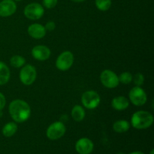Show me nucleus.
Segmentation results:
<instances>
[{"instance_id":"f257e3e1","label":"nucleus","mask_w":154,"mask_h":154,"mask_svg":"<svg viewBox=\"0 0 154 154\" xmlns=\"http://www.w3.org/2000/svg\"><path fill=\"white\" fill-rule=\"evenodd\" d=\"M8 111L11 118L16 123L26 121L31 114V108L27 102L21 99H15L10 103Z\"/></svg>"},{"instance_id":"f03ea898","label":"nucleus","mask_w":154,"mask_h":154,"mask_svg":"<svg viewBox=\"0 0 154 154\" xmlns=\"http://www.w3.org/2000/svg\"><path fill=\"white\" fill-rule=\"evenodd\" d=\"M153 116L146 111H138L134 113L131 118V124L135 129H145L152 126Z\"/></svg>"},{"instance_id":"7ed1b4c3","label":"nucleus","mask_w":154,"mask_h":154,"mask_svg":"<svg viewBox=\"0 0 154 154\" xmlns=\"http://www.w3.org/2000/svg\"><path fill=\"white\" fill-rule=\"evenodd\" d=\"M100 96L94 90L85 92L81 96V102L83 105L88 109H94L97 108L100 104Z\"/></svg>"},{"instance_id":"20e7f679","label":"nucleus","mask_w":154,"mask_h":154,"mask_svg":"<svg viewBox=\"0 0 154 154\" xmlns=\"http://www.w3.org/2000/svg\"><path fill=\"white\" fill-rule=\"evenodd\" d=\"M37 76L35 68L32 65L23 66L20 72V80L24 85H31L35 82Z\"/></svg>"},{"instance_id":"39448f33","label":"nucleus","mask_w":154,"mask_h":154,"mask_svg":"<svg viewBox=\"0 0 154 154\" xmlns=\"http://www.w3.org/2000/svg\"><path fill=\"white\" fill-rule=\"evenodd\" d=\"M66 131V126L61 121H57L49 126L46 132L47 137L50 140H58L65 135Z\"/></svg>"},{"instance_id":"423d86ee","label":"nucleus","mask_w":154,"mask_h":154,"mask_svg":"<svg viewBox=\"0 0 154 154\" xmlns=\"http://www.w3.org/2000/svg\"><path fill=\"white\" fill-rule=\"evenodd\" d=\"M130 102L136 106H142L146 103L147 99L145 91L141 87H134L131 89L129 93Z\"/></svg>"},{"instance_id":"0eeeda50","label":"nucleus","mask_w":154,"mask_h":154,"mask_svg":"<svg viewBox=\"0 0 154 154\" xmlns=\"http://www.w3.org/2000/svg\"><path fill=\"white\" fill-rule=\"evenodd\" d=\"M45 14V9L38 3H30L24 8V15L26 17L32 20H36L42 17Z\"/></svg>"},{"instance_id":"6e6552de","label":"nucleus","mask_w":154,"mask_h":154,"mask_svg":"<svg viewBox=\"0 0 154 154\" xmlns=\"http://www.w3.org/2000/svg\"><path fill=\"white\" fill-rule=\"evenodd\" d=\"M74 63V55L71 51H64L56 60V67L60 71H67Z\"/></svg>"},{"instance_id":"1a4fd4ad","label":"nucleus","mask_w":154,"mask_h":154,"mask_svg":"<svg viewBox=\"0 0 154 154\" xmlns=\"http://www.w3.org/2000/svg\"><path fill=\"white\" fill-rule=\"evenodd\" d=\"M100 81L104 87L109 89H113L119 85L118 76L113 71L106 69L104 70L100 75Z\"/></svg>"},{"instance_id":"9d476101","label":"nucleus","mask_w":154,"mask_h":154,"mask_svg":"<svg viewBox=\"0 0 154 154\" xmlns=\"http://www.w3.org/2000/svg\"><path fill=\"white\" fill-rule=\"evenodd\" d=\"M94 148L93 141L87 138H80L75 144V150L79 154H90Z\"/></svg>"},{"instance_id":"9b49d317","label":"nucleus","mask_w":154,"mask_h":154,"mask_svg":"<svg viewBox=\"0 0 154 154\" xmlns=\"http://www.w3.org/2000/svg\"><path fill=\"white\" fill-rule=\"evenodd\" d=\"M17 5L14 0H2L0 2V17H7L16 12Z\"/></svg>"},{"instance_id":"f8f14e48","label":"nucleus","mask_w":154,"mask_h":154,"mask_svg":"<svg viewBox=\"0 0 154 154\" xmlns=\"http://www.w3.org/2000/svg\"><path fill=\"white\" fill-rule=\"evenodd\" d=\"M51 54V50L45 45H37L32 50V56L39 61H45L49 59Z\"/></svg>"},{"instance_id":"ddd939ff","label":"nucleus","mask_w":154,"mask_h":154,"mask_svg":"<svg viewBox=\"0 0 154 154\" xmlns=\"http://www.w3.org/2000/svg\"><path fill=\"white\" fill-rule=\"evenodd\" d=\"M27 31H28V34L32 38L35 39H41L45 37L47 30L42 24L33 23L29 26Z\"/></svg>"},{"instance_id":"4468645a","label":"nucleus","mask_w":154,"mask_h":154,"mask_svg":"<svg viewBox=\"0 0 154 154\" xmlns=\"http://www.w3.org/2000/svg\"><path fill=\"white\" fill-rule=\"evenodd\" d=\"M111 105H112L113 108L117 111H123L129 107V100L124 96H117L113 99L112 102H111Z\"/></svg>"},{"instance_id":"2eb2a0df","label":"nucleus","mask_w":154,"mask_h":154,"mask_svg":"<svg viewBox=\"0 0 154 154\" xmlns=\"http://www.w3.org/2000/svg\"><path fill=\"white\" fill-rule=\"evenodd\" d=\"M10 76L9 68L5 63L0 61V86L7 84L10 79Z\"/></svg>"},{"instance_id":"dca6fc26","label":"nucleus","mask_w":154,"mask_h":154,"mask_svg":"<svg viewBox=\"0 0 154 154\" xmlns=\"http://www.w3.org/2000/svg\"><path fill=\"white\" fill-rule=\"evenodd\" d=\"M130 128V123L127 120H120L116 121L113 125V129L117 133H123L127 132Z\"/></svg>"},{"instance_id":"f3484780","label":"nucleus","mask_w":154,"mask_h":154,"mask_svg":"<svg viewBox=\"0 0 154 154\" xmlns=\"http://www.w3.org/2000/svg\"><path fill=\"white\" fill-rule=\"evenodd\" d=\"M72 117L74 120L77 122H81L85 117V111L81 105H75L72 110Z\"/></svg>"},{"instance_id":"a211bd4d","label":"nucleus","mask_w":154,"mask_h":154,"mask_svg":"<svg viewBox=\"0 0 154 154\" xmlns=\"http://www.w3.org/2000/svg\"><path fill=\"white\" fill-rule=\"evenodd\" d=\"M17 131V126L14 122H9V123H6L2 128V135L5 137H11L16 133Z\"/></svg>"},{"instance_id":"6ab92c4d","label":"nucleus","mask_w":154,"mask_h":154,"mask_svg":"<svg viewBox=\"0 0 154 154\" xmlns=\"http://www.w3.org/2000/svg\"><path fill=\"white\" fill-rule=\"evenodd\" d=\"M26 60L24 57H21L19 55L13 56L10 59V64L11 66L14 68H22L25 65Z\"/></svg>"},{"instance_id":"aec40b11","label":"nucleus","mask_w":154,"mask_h":154,"mask_svg":"<svg viewBox=\"0 0 154 154\" xmlns=\"http://www.w3.org/2000/svg\"><path fill=\"white\" fill-rule=\"evenodd\" d=\"M96 5L99 10L106 11L111 8V0H96Z\"/></svg>"},{"instance_id":"412c9836","label":"nucleus","mask_w":154,"mask_h":154,"mask_svg":"<svg viewBox=\"0 0 154 154\" xmlns=\"http://www.w3.org/2000/svg\"><path fill=\"white\" fill-rule=\"evenodd\" d=\"M132 74L128 72H123L120 76L118 77L119 82L122 83L123 84H129L132 81Z\"/></svg>"},{"instance_id":"4be33fe9","label":"nucleus","mask_w":154,"mask_h":154,"mask_svg":"<svg viewBox=\"0 0 154 154\" xmlns=\"http://www.w3.org/2000/svg\"><path fill=\"white\" fill-rule=\"evenodd\" d=\"M132 81L137 87H141L144 82V77L141 73H137L134 77H132Z\"/></svg>"},{"instance_id":"5701e85b","label":"nucleus","mask_w":154,"mask_h":154,"mask_svg":"<svg viewBox=\"0 0 154 154\" xmlns=\"http://www.w3.org/2000/svg\"><path fill=\"white\" fill-rule=\"evenodd\" d=\"M58 3V0H43V5L48 9L54 8Z\"/></svg>"},{"instance_id":"b1692460","label":"nucleus","mask_w":154,"mask_h":154,"mask_svg":"<svg viewBox=\"0 0 154 154\" xmlns=\"http://www.w3.org/2000/svg\"><path fill=\"white\" fill-rule=\"evenodd\" d=\"M45 29L48 30V31H53V30L55 29L56 28V24L54 21H48L46 23L45 26Z\"/></svg>"},{"instance_id":"393cba45","label":"nucleus","mask_w":154,"mask_h":154,"mask_svg":"<svg viewBox=\"0 0 154 154\" xmlns=\"http://www.w3.org/2000/svg\"><path fill=\"white\" fill-rule=\"evenodd\" d=\"M6 104V99L3 93L0 92V111H2L3 108H5Z\"/></svg>"},{"instance_id":"a878e982","label":"nucleus","mask_w":154,"mask_h":154,"mask_svg":"<svg viewBox=\"0 0 154 154\" xmlns=\"http://www.w3.org/2000/svg\"><path fill=\"white\" fill-rule=\"evenodd\" d=\"M129 154H144V153H142V152H141V151H135V152H132V153H131Z\"/></svg>"},{"instance_id":"bb28decb","label":"nucleus","mask_w":154,"mask_h":154,"mask_svg":"<svg viewBox=\"0 0 154 154\" xmlns=\"http://www.w3.org/2000/svg\"><path fill=\"white\" fill-rule=\"evenodd\" d=\"M72 1L75 2H84L85 0H72Z\"/></svg>"},{"instance_id":"cd10ccee","label":"nucleus","mask_w":154,"mask_h":154,"mask_svg":"<svg viewBox=\"0 0 154 154\" xmlns=\"http://www.w3.org/2000/svg\"><path fill=\"white\" fill-rule=\"evenodd\" d=\"M150 154H154V150H153V149H152V150H150Z\"/></svg>"},{"instance_id":"c85d7f7f","label":"nucleus","mask_w":154,"mask_h":154,"mask_svg":"<svg viewBox=\"0 0 154 154\" xmlns=\"http://www.w3.org/2000/svg\"><path fill=\"white\" fill-rule=\"evenodd\" d=\"M2 116V111H0V117H1Z\"/></svg>"},{"instance_id":"c756f323","label":"nucleus","mask_w":154,"mask_h":154,"mask_svg":"<svg viewBox=\"0 0 154 154\" xmlns=\"http://www.w3.org/2000/svg\"><path fill=\"white\" fill-rule=\"evenodd\" d=\"M117 154H125L124 153H121V152H120V153H117Z\"/></svg>"},{"instance_id":"7c9ffc66","label":"nucleus","mask_w":154,"mask_h":154,"mask_svg":"<svg viewBox=\"0 0 154 154\" xmlns=\"http://www.w3.org/2000/svg\"><path fill=\"white\" fill-rule=\"evenodd\" d=\"M14 1H20V0H14Z\"/></svg>"}]
</instances>
